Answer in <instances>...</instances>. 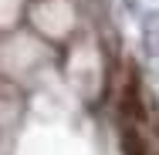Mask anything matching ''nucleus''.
<instances>
[{
	"label": "nucleus",
	"instance_id": "nucleus-1",
	"mask_svg": "<svg viewBox=\"0 0 159 155\" xmlns=\"http://www.w3.org/2000/svg\"><path fill=\"white\" fill-rule=\"evenodd\" d=\"M122 142H125V155H159L156 122L135 78L122 94Z\"/></svg>",
	"mask_w": 159,
	"mask_h": 155
}]
</instances>
